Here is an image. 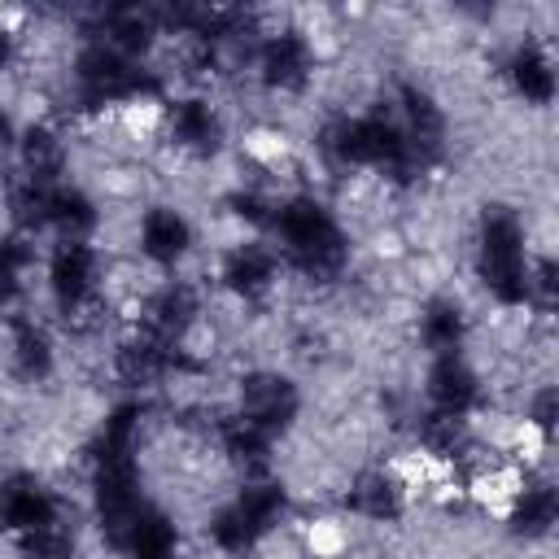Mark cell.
<instances>
[{
	"label": "cell",
	"instance_id": "1",
	"mask_svg": "<svg viewBox=\"0 0 559 559\" xmlns=\"http://www.w3.org/2000/svg\"><path fill=\"white\" fill-rule=\"evenodd\" d=\"M323 153L336 166H380L389 175H411V157H406V135L393 109H371L362 118H336L323 127Z\"/></svg>",
	"mask_w": 559,
	"mask_h": 559
},
{
	"label": "cell",
	"instance_id": "2",
	"mask_svg": "<svg viewBox=\"0 0 559 559\" xmlns=\"http://www.w3.org/2000/svg\"><path fill=\"white\" fill-rule=\"evenodd\" d=\"M275 231H280V249L284 258L310 275V280H328L345 266V236L332 223V214L314 201H288L275 210Z\"/></svg>",
	"mask_w": 559,
	"mask_h": 559
},
{
	"label": "cell",
	"instance_id": "3",
	"mask_svg": "<svg viewBox=\"0 0 559 559\" xmlns=\"http://www.w3.org/2000/svg\"><path fill=\"white\" fill-rule=\"evenodd\" d=\"M480 275H485V288L507 306L528 297L524 236H520L515 214H507V210H485V223H480Z\"/></svg>",
	"mask_w": 559,
	"mask_h": 559
},
{
	"label": "cell",
	"instance_id": "4",
	"mask_svg": "<svg viewBox=\"0 0 559 559\" xmlns=\"http://www.w3.org/2000/svg\"><path fill=\"white\" fill-rule=\"evenodd\" d=\"M79 87L87 100H131V96H153L157 92V79L144 74L131 57L105 48V44H92L79 52Z\"/></svg>",
	"mask_w": 559,
	"mask_h": 559
},
{
	"label": "cell",
	"instance_id": "5",
	"mask_svg": "<svg viewBox=\"0 0 559 559\" xmlns=\"http://www.w3.org/2000/svg\"><path fill=\"white\" fill-rule=\"evenodd\" d=\"M280 511H284V489H280V485H249V489H240V498H236L231 507L218 511V520H214V542H218L223 550L240 555V550H249V546L275 524Z\"/></svg>",
	"mask_w": 559,
	"mask_h": 559
},
{
	"label": "cell",
	"instance_id": "6",
	"mask_svg": "<svg viewBox=\"0 0 559 559\" xmlns=\"http://www.w3.org/2000/svg\"><path fill=\"white\" fill-rule=\"evenodd\" d=\"M57 524V502L48 498V489L31 476H13L0 489V528L22 533V537H39Z\"/></svg>",
	"mask_w": 559,
	"mask_h": 559
},
{
	"label": "cell",
	"instance_id": "7",
	"mask_svg": "<svg viewBox=\"0 0 559 559\" xmlns=\"http://www.w3.org/2000/svg\"><path fill=\"white\" fill-rule=\"evenodd\" d=\"M240 415L249 424H258L266 437H275L297 415V389L284 376H266V371L262 376H249L240 384Z\"/></svg>",
	"mask_w": 559,
	"mask_h": 559
},
{
	"label": "cell",
	"instance_id": "8",
	"mask_svg": "<svg viewBox=\"0 0 559 559\" xmlns=\"http://www.w3.org/2000/svg\"><path fill=\"white\" fill-rule=\"evenodd\" d=\"M92 280H96V258L83 240H66L57 245L52 253V266H48V284H52V297L61 310H79L87 297H92Z\"/></svg>",
	"mask_w": 559,
	"mask_h": 559
},
{
	"label": "cell",
	"instance_id": "9",
	"mask_svg": "<svg viewBox=\"0 0 559 559\" xmlns=\"http://www.w3.org/2000/svg\"><path fill=\"white\" fill-rule=\"evenodd\" d=\"M192 319H197V293L188 284H166L144 310V336L175 349L192 328Z\"/></svg>",
	"mask_w": 559,
	"mask_h": 559
},
{
	"label": "cell",
	"instance_id": "10",
	"mask_svg": "<svg viewBox=\"0 0 559 559\" xmlns=\"http://www.w3.org/2000/svg\"><path fill=\"white\" fill-rule=\"evenodd\" d=\"M258 70H262V83L266 87H280V92H293L306 83L310 74V48L306 39L297 35H271L258 52Z\"/></svg>",
	"mask_w": 559,
	"mask_h": 559
},
{
	"label": "cell",
	"instance_id": "11",
	"mask_svg": "<svg viewBox=\"0 0 559 559\" xmlns=\"http://www.w3.org/2000/svg\"><path fill=\"white\" fill-rule=\"evenodd\" d=\"M428 397L441 415H463L476 402V376L459 354H437L428 371Z\"/></svg>",
	"mask_w": 559,
	"mask_h": 559
},
{
	"label": "cell",
	"instance_id": "12",
	"mask_svg": "<svg viewBox=\"0 0 559 559\" xmlns=\"http://www.w3.org/2000/svg\"><path fill=\"white\" fill-rule=\"evenodd\" d=\"M223 280H227L231 293H240V297H258V293H266L271 280H275V253L262 249V245H240V249L227 253V262H223Z\"/></svg>",
	"mask_w": 559,
	"mask_h": 559
},
{
	"label": "cell",
	"instance_id": "13",
	"mask_svg": "<svg viewBox=\"0 0 559 559\" xmlns=\"http://www.w3.org/2000/svg\"><path fill=\"white\" fill-rule=\"evenodd\" d=\"M92 223H96V210L79 188L52 183L44 192V227H57L66 240H79L83 231H92Z\"/></svg>",
	"mask_w": 559,
	"mask_h": 559
},
{
	"label": "cell",
	"instance_id": "14",
	"mask_svg": "<svg viewBox=\"0 0 559 559\" xmlns=\"http://www.w3.org/2000/svg\"><path fill=\"white\" fill-rule=\"evenodd\" d=\"M188 240H192V231H188V223H183L175 210H148L144 223H140V245H144V253H148L153 262H175V258H183Z\"/></svg>",
	"mask_w": 559,
	"mask_h": 559
},
{
	"label": "cell",
	"instance_id": "15",
	"mask_svg": "<svg viewBox=\"0 0 559 559\" xmlns=\"http://www.w3.org/2000/svg\"><path fill=\"white\" fill-rule=\"evenodd\" d=\"M170 127H175V140L192 153H214L218 148V118L205 100H179L175 114H170Z\"/></svg>",
	"mask_w": 559,
	"mask_h": 559
},
{
	"label": "cell",
	"instance_id": "16",
	"mask_svg": "<svg viewBox=\"0 0 559 559\" xmlns=\"http://www.w3.org/2000/svg\"><path fill=\"white\" fill-rule=\"evenodd\" d=\"M122 550H127L131 559H175V528H170V520H166L162 511L144 507Z\"/></svg>",
	"mask_w": 559,
	"mask_h": 559
},
{
	"label": "cell",
	"instance_id": "17",
	"mask_svg": "<svg viewBox=\"0 0 559 559\" xmlns=\"http://www.w3.org/2000/svg\"><path fill=\"white\" fill-rule=\"evenodd\" d=\"M349 507H354L358 515H367V520H393V515L402 511V493H397V485H393L384 472H367V476H358V485L349 489Z\"/></svg>",
	"mask_w": 559,
	"mask_h": 559
},
{
	"label": "cell",
	"instance_id": "18",
	"mask_svg": "<svg viewBox=\"0 0 559 559\" xmlns=\"http://www.w3.org/2000/svg\"><path fill=\"white\" fill-rule=\"evenodd\" d=\"M96 44H105V48H114L122 57H135V52H144L153 44V22L140 9H118V13L105 17V35Z\"/></svg>",
	"mask_w": 559,
	"mask_h": 559
},
{
	"label": "cell",
	"instance_id": "19",
	"mask_svg": "<svg viewBox=\"0 0 559 559\" xmlns=\"http://www.w3.org/2000/svg\"><path fill=\"white\" fill-rule=\"evenodd\" d=\"M511 79H515L520 96L533 100V105H546V100L555 96V70H550V61L542 57V48H533V44H524V48L515 52Z\"/></svg>",
	"mask_w": 559,
	"mask_h": 559
},
{
	"label": "cell",
	"instance_id": "20",
	"mask_svg": "<svg viewBox=\"0 0 559 559\" xmlns=\"http://www.w3.org/2000/svg\"><path fill=\"white\" fill-rule=\"evenodd\" d=\"M61 162H66L61 140H57L48 127H31L26 140H22V166H26V179H35V183H57Z\"/></svg>",
	"mask_w": 559,
	"mask_h": 559
},
{
	"label": "cell",
	"instance_id": "21",
	"mask_svg": "<svg viewBox=\"0 0 559 559\" xmlns=\"http://www.w3.org/2000/svg\"><path fill=\"white\" fill-rule=\"evenodd\" d=\"M13 367H17V376H26V380H44L48 367H52L48 336H44L35 323H26V319L13 323Z\"/></svg>",
	"mask_w": 559,
	"mask_h": 559
},
{
	"label": "cell",
	"instance_id": "22",
	"mask_svg": "<svg viewBox=\"0 0 559 559\" xmlns=\"http://www.w3.org/2000/svg\"><path fill=\"white\" fill-rule=\"evenodd\" d=\"M555 515H559V498H555V489L537 485V489H524V498L515 502L511 528L524 533V537H542V533H550Z\"/></svg>",
	"mask_w": 559,
	"mask_h": 559
},
{
	"label": "cell",
	"instance_id": "23",
	"mask_svg": "<svg viewBox=\"0 0 559 559\" xmlns=\"http://www.w3.org/2000/svg\"><path fill=\"white\" fill-rule=\"evenodd\" d=\"M218 437H223V450H227L236 463H245V467L262 463V459H266V445H271V437H266L258 424H249L245 415H231V419L218 428Z\"/></svg>",
	"mask_w": 559,
	"mask_h": 559
},
{
	"label": "cell",
	"instance_id": "24",
	"mask_svg": "<svg viewBox=\"0 0 559 559\" xmlns=\"http://www.w3.org/2000/svg\"><path fill=\"white\" fill-rule=\"evenodd\" d=\"M424 341H428L437 354H454L459 341H463V314H459V306L437 301V306L424 314Z\"/></svg>",
	"mask_w": 559,
	"mask_h": 559
},
{
	"label": "cell",
	"instance_id": "25",
	"mask_svg": "<svg viewBox=\"0 0 559 559\" xmlns=\"http://www.w3.org/2000/svg\"><path fill=\"white\" fill-rule=\"evenodd\" d=\"M31 245L22 240V236H13V240H4L0 245V301H9L17 288H22V271L31 266Z\"/></svg>",
	"mask_w": 559,
	"mask_h": 559
},
{
	"label": "cell",
	"instance_id": "26",
	"mask_svg": "<svg viewBox=\"0 0 559 559\" xmlns=\"http://www.w3.org/2000/svg\"><path fill=\"white\" fill-rule=\"evenodd\" d=\"M424 441H428V450H437V454H454V450L463 445V415H441V411H432L428 424H424Z\"/></svg>",
	"mask_w": 559,
	"mask_h": 559
},
{
	"label": "cell",
	"instance_id": "27",
	"mask_svg": "<svg viewBox=\"0 0 559 559\" xmlns=\"http://www.w3.org/2000/svg\"><path fill=\"white\" fill-rule=\"evenodd\" d=\"M26 559H74V546H70V537L52 524L48 533L26 537Z\"/></svg>",
	"mask_w": 559,
	"mask_h": 559
},
{
	"label": "cell",
	"instance_id": "28",
	"mask_svg": "<svg viewBox=\"0 0 559 559\" xmlns=\"http://www.w3.org/2000/svg\"><path fill=\"white\" fill-rule=\"evenodd\" d=\"M555 402H559V397H555V389H542V393L533 397V424H537L542 432H550V428H555Z\"/></svg>",
	"mask_w": 559,
	"mask_h": 559
},
{
	"label": "cell",
	"instance_id": "29",
	"mask_svg": "<svg viewBox=\"0 0 559 559\" xmlns=\"http://www.w3.org/2000/svg\"><path fill=\"white\" fill-rule=\"evenodd\" d=\"M13 144V127H9V118L0 114V148H9Z\"/></svg>",
	"mask_w": 559,
	"mask_h": 559
},
{
	"label": "cell",
	"instance_id": "30",
	"mask_svg": "<svg viewBox=\"0 0 559 559\" xmlns=\"http://www.w3.org/2000/svg\"><path fill=\"white\" fill-rule=\"evenodd\" d=\"M9 52H13V44H9V35H4V31H0V66H4V61H9Z\"/></svg>",
	"mask_w": 559,
	"mask_h": 559
}]
</instances>
